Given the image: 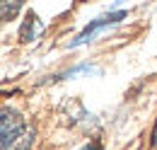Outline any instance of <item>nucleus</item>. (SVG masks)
<instances>
[{"mask_svg": "<svg viewBox=\"0 0 157 150\" xmlns=\"http://www.w3.org/2000/svg\"><path fill=\"white\" fill-rule=\"evenodd\" d=\"M0 148L2 150H29L34 143V126H29L17 112L2 109L0 114Z\"/></svg>", "mask_w": 157, "mask_h": 150, "instance_id": "1", "label": "nucleus"}, {"mask_svg": "<svg viewBox=\"0 0 157 150\" xmlns=\"http://www.w3.org/2000/svg\"><path fill=\"white\" fill-rule=\"evenodd\" d=\"M118 19H123V12H114V15H109V17H101V19H94L90 27H85L82 29V34H80L75 41H73V46H78V44H85L87 39H92L94 34H97L99 29H106V27H111L114 22H118Z\"/></svg>", "mask_w": 157, "mask_h": 150, "instance_id": "2", "label": "nucleus"}, {"mask_svg": "<svg viewBox=\"0 0 157 150\" xmlns=\"http://www.w3.org/2000/svg\"><path fill=\"white\" fill-rule=\"evenodd\" d=\"M152 148L157 150V126H155V131H152Z\"/></svg>", "mask_w": 157, "mask_h": 150, "instance_id": "6", "label": "nucleus"}, {"mask_svg": "<svg viewBox=\"0 0 157 150\" xmlns=\"http://www.w3.org/2000/svg\"><path fill=\"white\" fill-rule=\"evenodd\" d=\"M20 7H22V2H0V17H2V22H7L12 15H17Z\"/></svg>", "mask_w": 157, "mask_h": 150, "instance_id": "4", "label": "nucleus"}, {"mask_svg": "<svg viewBox=\"0 0 157 150\" xmlns=\"http://www.w3.org/2000/svg\"><path fill=\"white\" fill-rule=\"evenodd\" d=\"M82 150H104V148H101V145H99V143H90V145H87V148H82Z\"/></svg>", "mask_w": 157, "mask_h": 150, "instance_id": "5", "label": "nucleus"}, {"mask_svg": "<svg viewBox=\"0 0 157 150\" xmlns=\"http://www.w3.org/2000/svg\"><path fill=\"white\" fill-rule=\"evenodd\" d=\"M41 22L39 17L34 15V12H29L27 15V19H24V24H22V29H20V41H24V44H29V41H34V39L41 34Z\"/></svg>", "mask_w": 157, "mask_h": 150, "instance_id": "3", "label": "nucleus"}]
</instances>
